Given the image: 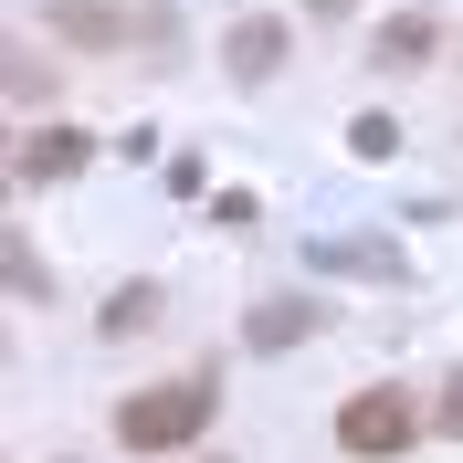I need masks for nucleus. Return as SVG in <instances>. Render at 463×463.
<instances>
[{
    "label": "nucleus",
    "instance_id": "f257e3e1",
    "mask_svg": "<svg viewBox=\"0 0 463 463\" xmlns=\"http://www.w3.org/2000/svg\"><path fill=\"white\" fill-rule=\"evenodd\" d=\"M211 411H222L211 379H169V390H137V401L116 411V442H127V453H169V442L211 432Z\"/></svg>",
    "mask_w": 463,
    "mask_h": 463
},
{
    "label": "nucleus",
    "instance_id": "f03ea898",
    "mask_svg": "<svg viewBox=\"0 0 463 463\" xmlns=\"http://www.w3.org/2000/svg\"><path fill=\"white\" fill-rule=\"evenodd\" d=\"M53 43L116 53V43H169V11H127V0H53Z\"/></svg>",
    "mask_w": 463,
    "mask_h": 463
},
{
    "label": "nucleus",
    "instance_id": "7ed1b4c3",
    "mask_svg": "<svg viewBox=\"0 0 463 463\" xmlns=\"http://www.w3.org/2000/svg\"><path fill=\"white\" fill-rule=\"evenodd\" d=\"M411 432H421L411 390H358V401L337 411V442H347L358 463H379V453H411Z\"/></svg>",
    "mask_w": 463,
    "mask_h": 463
},
{
    "label": "nucleus",
    "instance_id": "20e7f679",
    "mask_svg": "<svg viewBox=\"0 0 463 463\" xmlns=\"http://www.w3.org/2000/svg\"><path fill=\"white\" fill-rule=\"evenodd\" d=\"M317 326H326V306H306V295H274V306H253V317H242V347L285 358V347H306Z\"/></svg>",
    "mask_w": 463,
    "mask_h": 463
},
{
    "label": "nucleus",
    "instance_id": "39448f33",
    "mask_svg": "<svg viewBox=\"0 0 463 463\" xmlns=\"http://www.w3.org/2000/svg\"><path fill=\"white\" fill-rule=\"evenodd\" d=\"M85 158H95V137H85V127H43V137H22V158H11V169L43 190V179H74Z\"/></svg>",
    "mask_w": 463,
    "mask_h": 463
},
{
    "label": "nucleus",
    "instance_id": "423d86ee",
    "mask_svg": "<svg viewBox=\"0 0 463 463\" xmlns=\"http://www.w3.org/2000/svg\"><path fill=\"white\" fill-rule=\"evenodd\" d=\"M222 63H232V85H263V74L285 63V22H232Z\"/></svg>",
    "mask_w": 463,
    "mask_h": 463
},
{
    "label": "nucleus",
    "instance_id": "0eeeda50",
    "mask_svg": "<svg viewBox=\"0 0 463 463\" xmlns=\"http://www.w3.org/2000/svg\"><path fill=\"white\" fill-rule=\"evenodd\" d=\"M317 274H401V242H379V232H347V242H317Z\"/></svg>",
    "mask_w": 463,
    "mask_h": 463
},
{
    "label": "nucleus",
    "instance_id": "6e6552de",
    "mask_svg": "<svg viewBox=\"0 0 463 463\" xmlns=\"http://www.w3.org/2000/svg\"><path fill=\"white\" fill-rule=\"evenodd\" d=\"M369 63H390V74H411V63H432V22L411 11V22H379V53Z\"/></svg>",
    "mask_w": 463,
    "mask_h": 463
},
{
    "label": "nucleus",
    "instance_id": "1a4fd4ad",
    "mask_svg": "<svg viewBox=\"0 0 463 463\" xmlns=\"http://www.w3.org/2000/svg\"><path fill=\"white\" fill-rule=\"evenodd\" d=\"M147 317H158V285H116L106 295V337H137Z\"/></svg>",
    "mask_w": 463,
    "mask_h": 463
},
{
    "label": "nucleus",
    "instance_id": "9d476101",
    "mask_svg": "<svg viewBox=\"0 0 463 463\" xmlns=\"http://www.w3.org/2000/svg\"><path fill=\"white\" fill-rule=\"evenodd\" d=\"M347 147H358V158H390V147H401V127H390V116H358V127H347Z\"/></svg>",
    "mask_w": 463,
    "mask_h": 463
},
{
    "label": "nucleus",
    "instance_id": "9b49d317",
    "mask_svg": "<svg viewBox=\"0 0 463 463\" xmlns=\"http://www.w3.org/2000/svg\"><path fill=\"white\" fill-rule=\"evenodd\" d=\"M432 421H442V432H453V442H463V369H453V379H442V411H432Z\"/></svg>",
    "mask_w": 463,
    "mask_h": 463
}]
</instances>
